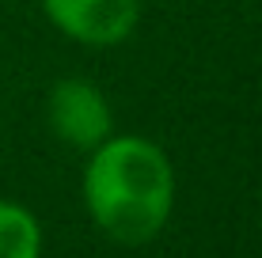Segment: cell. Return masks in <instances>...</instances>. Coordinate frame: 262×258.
<instances>
[{
    "instance_id": "cell-1",
    "label": "cell",
    "mask_w": 262,
    "mask_h": 258,
    "mask_svg": "<svg viewBox=\"0 0 262 258\" xmlns=\"http://www.w3.org/2000/svg\"><path fill=\"white\" fill-rule=\"evenodd\" d=\"M84 209L114 243L141 247L167 228L175 209V167L156 140L141 133L106 137L88 152Z\"/></svg>"
},
{
    "instance_id": "cell-2",
    "label": "cell",
    "mask_w": 262,
    "mask_h": 258,
    "mask_svg": "<svg viewBox=\"0 0 262 258\" xmlns=\"http://www.w3.org/2000/svg\"><path fill=\"white\" fill-rule=\"evenodd\" d=\"M46 114L57 140H65L69 148H80V152H92L95 145H103L114 133V110L106 103V95L80 76L53 84Z\"/></svg>"
},
{
    "instance_id": "cell-3",
    "label": "cell",
    "mask_w": 262,
    "mask_h": 258,
    "mask_svg": "<svg viewBox=\"0 0 262 258\" xmlns=\"http://www.w3.org/2000/svg\"><path fill=\"white\" fill-rule=\"evenodd\" d=\"M50 23L84 46H118L137 31L141 0H42Z\"/></svg>"
},
{
    "instance_id": "cell-4",
    "label": "cell",
    "mask_w": 262,
    "mask_h": 258,
    "mask_svg": "<svg viewBox=\"0 0 262 258\" xmlns=\"http://www.w3.org/2000/svg\"><path fill=\"white\" fill-rule=\"evenodd\" d=\"M0 258H42V224L19 201H0Z\"/></svg>"
}]
</instances>
